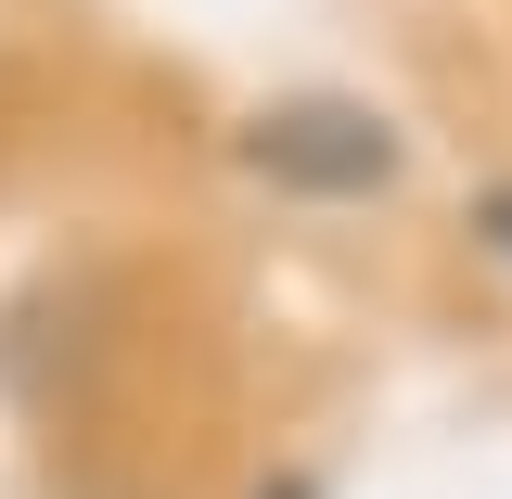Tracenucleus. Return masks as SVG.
Instances as JSON below:
<instances>
[{
    "mask_svg": "<svg viewBox=\"0 0 512 499\" xmlns=\"http://www.w3.org/2000/svg\"><path fill=\"white\" fill-rule=\"evenodd\" d=\"M244 167L282 192H384L397 180V128L372 116V103H269V116H244Z\"/></svg>",
    "mask_w": 512,
    "mask_h": 499,
    "instance_id": "obj_1",
    "label": "nucleus"
},
{
    "mask_svg": "<svg viewBox=\"0 0 512 499\" xmlns=\"http://www.w3.org/2000/svg\"><path fill=\"white\" fill-rule=\"evenodd\" d=\"M474 231H487V244H500V256H512V180H500V192H487V205H474Z\"/></svg>",
    "mask_w": 512,
    "mask_h": 499,
    "instance_id": "obj_2",
    "label": "nucleus"
}]
</instances>
